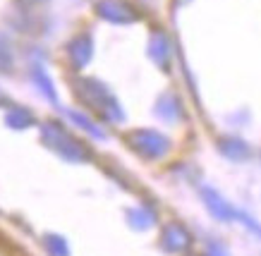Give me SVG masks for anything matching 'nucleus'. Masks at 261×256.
<instances>
[{
  "mask_svg": "<svg viewBox=\"0 0 261 256\" xmlns=\"http://www.w3.org/2000/svg\"><path fill=\"white\" fill-rule=\"evenodd\" d=\"M41 139H43V144H46L50 151H56L60 158L70 160V163H87V160L94 158L91 149H89L84 141L74 139L60 122H43Z\"/></svg>",
  "mask_w": 261,
  "mask_h": 256,
  "instance_id": "2",
  "label": "nucleus"
},
{
  "mask_svg": "<svg viewBox=\"0 0 261 256\" xmlns=\"http://www.w3.org/2000/svg\"><path fill=\"white\" fill-rule=\"evenodd\" d=\"M127 220H129V225H132L135 230L144 232V230H149V227H153L156 213L146 206H137V208H129V211H127Z\"/></svg>",
  "mask_w": 261,
  "mask_h": 256,
  "instance_id": "11",
  "label": "nucleus"
},
{
  "mask_svg": "<svg viewBox=\"0 0 261 256\" xmlns=\"http://www.w3.org/2000/svg\"><path fill=\"white\" fill-rule=\"evenodd\" d=\"M170 55H173V48H170V41H168L166 34L161 32V29L151 32V36H149V58L151 60L159 65V67L168 70Z\"/></svg>",
  "mask_w": 261,
  "mask_h": 256,
  "instance_id": "8",
  "label": "nucleus"
},
{
  "mask_svg": "<svg viewBox=\"0 0 261 256\" xmlns=\"http://www.w3.org/2000/svg\"><path fill=\"white\" fill-rule=\"evenodd\" d=\"M32 77H34V81H36V87H39V91L43 94V96L50 101L53 105H58V94H56V87H53V79L46 74V70L43 67H34L32 70Z\"/></svg>",
  "mask_w": 261,
  "mask_h": 256,
  "instance_id": "12",
  "label": "nucleus"
},
{
  "mask_svg": "<svg viewBox=\"0 0 261 256\" xmlns=\"http://www.w3.org/2000/svg\"><path fill=\"white\" fill-rule=\"evenodd\" d=\"M125 141L144 160H161L170 151V139L166 134L156 132V129H132V132L125 134Z\"/></svg>",
  "mask_w": 261,
  "mask_h": 256,
  "instance_id": "3",
  "label": "nucleus"
},
{
  "mask_svg": "<svg viewBox=\"0 0 261 256\" xmlns=\"http://www.w3.org/2000/svg\"><path fill=\"white\" fill-rule=\"evenodd\" d=\"M12 65H15V55H12V48L5 39H0V72H12Z\"/></svg>",
  "mask_w": 261,
  "mask_h": 256,
  "instance_id": "16",
  "label": "nucleus"
},
{
  "mask_svg": "<svg viewBox=\"0 0 261 256\" xmlns=\"http://www.w3.org/2000/svg\"><path fill=\"white\" fill-rule=\"evenodd\" d=\"M161 249L166 254H187L192 247V232L185 227L182 223H166L161 230V240H159Z\"/></svg>",
  "mask_w": 261,
  "mask_h": 256,
  "instance_id": "5",
  "label": "nucleus"
},
{
  "mask_svg": "<svg viewBox=\"0 0 261 256\" xmlns=\"http://www.w3.org/2000/svg\"><path fill=\"white\" fill-rule=\"evenodd\" d=\"M218 151L228 160H247L252 156V149L240 136H221L218 139Z\"/></svg>",
  "mask_w": 261,
  "mask_h": 256,
  "instance_id": "9",
  "label": "nucleus"
},
{
  "mask_svg": "<svg viewBox=\"0 0 261 256\" xmlns=\"http://www.w3.org/2000/svg\"><path fill=\"white\" fill-rule=\"evenodd\" d=\"M67 118H70L77 127H82L87 134H91V136H96V139H106V132H103L98 125H96L91 118H87L84 112H77V110H67Z\"/></svg>",
  "mask_w": 261,
  "mask_h": 256,
  "instance_id": "14",
  "label": "nucleus"
},
{
  "mask_svg": "<svg viewBox=\"0 0 261 256\" xmlns=\"http://www.w3.org/2000/svg\"><path fill=\"white\" fill-rule=\"evenodd\" d=\"M204 256H228V251H225L221 244H211V247H208V254H204Z\"/></svg>",
  "mask_w": 261,
  "mask_h": 256,
  "instance_id": "17",
  "label": "nucleus"
},
{
  "mask_svg": "<svg viewBox=\"0 0 261 256\" xmlns=\"http://www.w3.org/2000/svg\"><path fill=\"white\" fill-rule=\"evenodd\" d=\"M19 5H27V8H36V5H46L48 0H17Z\"/></svg>",
  "mask_w": 261,
  "mask_h": 256,
  "instance_id": "18",
  "label": "nucleus"
},
{
  "mask_svg": "<svg viewBox=\"0 0 261 256\" xmlns=\"http://www.w3.org/2000/svg\"><path fill=\"white\" fill-rule=\"evenodd\" d=\"M201 201H204V206L208 208V213H211L216 220H235V218H238V208L230 206L228 201L223 199L216 189H211V187H204V189H201Z\"/></svg>",
  "mask_w": 261,
  "mask_h": 256,
  "instance_id": "7",
  "label": "nucleus"
},
{
  "mask_svg": "<svg viewBox=\"0 0 261 256\" xmlns=\"http://www.w3.org/2000/svg\"><path fill=\"white\" fill-rule=\"evenodd\" d=\"M91 58H94V39H91V34L87 32L77 34L67 43V60H70V65L74 70H82V67H87L91 63Z\"/></svg>",
  "mask_w": 261,
  "mask_h": 256,
  "instance_id": "6",
  "label": "nucleus"
},
{
  "mask_svg": "<svg viewBox=\"0 0 261 256\" xmlns=\"http://www.w3.org/2000/svg\"><path fill=\"white\" fill-rule=\"evenodd\" d=\"M74 91L84 105L89 110H94L101 120L106 122H122L125 120V110L113 91L103 81L98 79H91V77H84V79H77L74 81Z\"/></svg>",
  "mask_w": 261,
  "mask_h": 256,
  "instance_id": "1",
  "label": "nucleus"
},
{
  "mask_svg": "<svg viewBox=\"0 0 261 256\" xmlns=\"http://www.w3.org/2000/svg\"><path fill=\"white\" fill-rule=\"evenodd\" d=\"M156 115H161L166 122H175L182 118V103L175 94H163L156 103Z\"/></svg>",
  "mask_w": 261,
  "mask_h": 256,
  "instance_id": "10",
  "label": "nucleus"
},
{
  "mask_svg": "<svg viewBox=\"0 0 261 256\" xmlns=\"http://www.w3.org/2000/svg\"><path fill=\"white\" fill-rule=\"evenodd\" d=\"M43 247L50 256H70V247H67V242L65 237L60 235H46L43 237Z\"/></svg>",
  "mask_w": 261,
  "mask_h": 256,
  "instance_id": "15",
  "label": "nucleus"
},
{
  "mask_svg": "<svg viewBox=\"0 0 261 256\" xmlns=\"http://www.w3.org/2000/svg\"><path fill=\"white\" fill-rule=\"evenodd\" d=\"M94 10L103 22H111V24H118V26H127L139 22V12L127 0H96Z\"/></svg>",
  "mask_w": 261,
  "mask_h": 256,
  "instance_id": "4",
  "label": "nucleus"
},
{
  "mask_svg": "<svg viewBox=\"0 0 261 256\" xmlns=\"http://www.w3.org/2000/svg\"><path fill=\"white\" fill-rule=\"evenodd\" d=\"M5 122L12 129H27V127H32L36 120H34V115L27 108H10L5 112Z\"/></svg>",
  "mask_w": 261,
  "mask_h": 256,
  "instance_id": "13",
  "label": "nucleus"
}]
</instances>
